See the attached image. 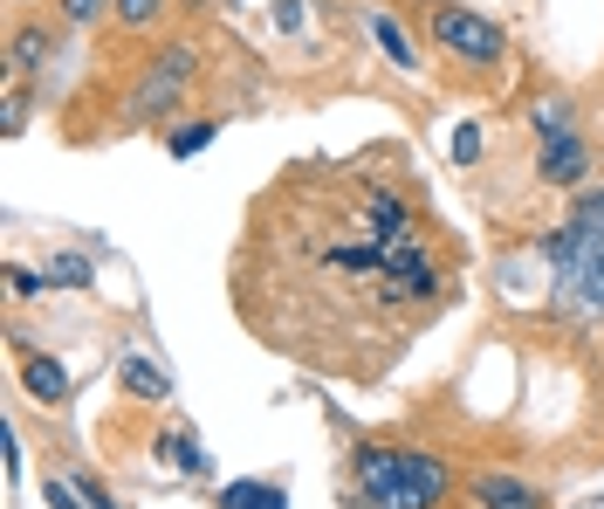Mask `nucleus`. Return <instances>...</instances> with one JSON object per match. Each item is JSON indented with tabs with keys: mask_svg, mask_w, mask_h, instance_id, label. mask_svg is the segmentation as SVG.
I'll return each mask as SVG.
<instances>
[{
	"mask_svg": "<svg viewBox=\"0 0 604 509\" xmlns=\"http://www.w3.org/2000/svg\"><path fill=\"white\" fill-rule=\"evenodd\" d=\"M220 509H288L275 482H227L220 489Z\"/></svg>",
	"mask_w": 604,
	"mask_h": 509,
	"instance_id": "nucleus-12",
	"label": "nucleus"
},
{
	"mask_svg": "<svg viewBox=\"0 0 604 509\" xmlns=\"http://www.w3.org/2000/svg\"><path fill=\"white\" fill-rule=\"evenodd\" d=\"M536 172H543V186H584V172H591L584 138H577V132H549V138H543Z\"/></svg>",
	"mask_w": 604,
	"mask_h": 509,
	"instance_id": "nucleus-6",
	"label": "nucleus"
},
{
	"mask_svg": "<svg viewBox=\"0 0 604 509\" xmlns=\"http://www.w3.org/2000/svg\"><path fill=\"white\" fill-rule=\"evenodd\" d=\"M454 159H460V166L481 159V124H460V132H454Z\"/></svg>",
	"mask_w": 604,
	"mask_h": 509,
	"instance_id": "nucleus-18",
	"label": "nucleus"
},
{
	"mask_svg": "<svg viewBox=\"0 0 604 509\" xmlns=\"http://www.w3.org/2000/svg\"><path fill=\"white\" fill-rule=\"evenodd\" d=\"M372 35H378V48H385V63H391V69H419V56H412L406 29H399L391 14H378V8H372Z\"/></svg>",
	"mask_w": 604,
	"mask_h": 509,
	"instance_id": "nucleus-11",
	"label": "nucleus"
},
{
	"mask_svg": "<svg viewBox=\"0 0 604 509\" xmlns=\"http://www.w3.org/2000/svg\"><path fill=\"white\" fill-rule=\"evenodd\" d=\"M21 378H29V393H35L42 406H62V399H69V372H62L56 359H29V372H21Z\"/></svg>",
	"mask_w": 604,
	"mask_h": 509,
	"instance_id": "nucleus-9",
	"label": "nucleus"
},
{
	"mask_svg": "<svg viewBox=\"0 0 604 509\" xmlns=\"http://www.w3.org/2000/svg\"><path fill=\"white\" fill-rule=\"evenodd\" d=\"M193 69H200V56L186 42H172V48H159V56L145 63V76H138V90H130V117H151V111H172L179 97H186V83H193Z\"/></svg>",
	"mask_w": 604,
	"mask_h": 509,
	"instance_id": "nucleus-5",
	"label": "nucleus"
},
{
	"mask_svg": "<svg viewBox=\"0 0 604 509\" xmlns=\"http://www.w3.org/2000/svg\"><path fill=\"white\" fill-rule=\"evenodd\" d=\"M166 8H172V0H117V21H124L130 35H138V29H151V21H159Z\"/></svg>",
	"mask_w": 604,
	"mask_h": 509,
	"instance_id": "nucleus-13",
	"label": "nucleus"
},
{
	"mask_svg": "<svg viewBox=\"0 0 604 509\" xmlns=\"http://www.w3.org/2000/svg\"><path fill=\"white\" fill-rule=\"evenodd\" d=\"M124 393L130 399H166L172 378H166V365H151V359H124Z\"/></svg>",
	"mask_w": 604,
	"mask_h": 509,
	"instance_id": "nucleus-10",
	"label": "nucleus"
},
{
	"mask_svg": "<svg viewBox=\"0 0 604 509\" xmlns=\"http://www.w3.org/2000/svg\"><path fill=\"white\" fill-rule=\"evenodd\" d=\"M200 145H214V124H186V132H172V159H193Z\"/></svg>",
	"mask_w": 604,
	"mask_h": 509,
	"instance_id": "nucleus-17",
	"label": "nucleus"
},
{
	"mask_svg": "<svg viewBox=\"0 0 604 509\" xmlns=\"http://www.w3.org/2000/svg\"><path fill=\"white\" fill-rule=\"evenodd\" d=\"M529 124H536L543 138H549V132H570V104H563V97H543V104L529 111Z\"/></svg>",
	"mask_w": 604,
	"mask_h": 509,
	"instance_id": "nucleus-15",
	"label": "nucleus"
},
{
	"mask_svg": "<svg viewBox=\"0 0 604 509\" xmlns=\"http://www.w3.org/2000/svg\"><path fill=\"white\" fill-rule=\"evenodd\" d=\"M48 283H56V290H83L90 262H83V255H56V262H48Z\"/></svg>",
	"mask_w": 604,
	"mask_h": 509,
	"instance_id": "nucleus-14",
	"label": "nucleus"
},
{
	"mask_svg": "<svg viewBox=\"0 0 604 509\" xmlns=\"http://www.w3.org/2000/svg\"><path fill=\"white\" fill-rule=\"evenodd\" d=\"M426 29H433V42H440L454 63H494V56H502V29H494L488 14H467V8H454V0H440V8H426Z\"/></svg>",
	"mask_w": 604,
	"mask_h": 509,
	"instance_id": "nucleus-4",
	"label": "nucleus"
},
{
	"mask_svg": "<svg viewBox=\"0 0 604 509\" xmlns=\"http://www.w3.org/2000/svg\"><path fill=\"white\" fill-rule=\"evenodd\" d=\"M42 283H48V275H29V269H8V290H14V296H35Z\"/></svg>",
	"mask_w": 604,
	"mask_h": 509,
	"instance_id": "nucleus-21",
	"label": "nucleus"
},
{
	"mask_svg": "<svg viewBox=\"0 0 604 509\" xmlns=\"http://www.w3.org/2000/svg\"><path fill=\"white\" fill-rule=\"evenodd\" d=\"M172 462L200 475V468H206V454H200V441H193V434H172Z\"/></svg>",
	"mask_w": 604,
	"mask_h": 509,
	"instance_id": "nucleus-19",
	"label": "nucleus"
},
{
	"mask_svg": "<svg viewBox=\"0 0 604 509\" xmlns=\"http://www.w3.org/2000/svg\"><path fill=\"white\" fill-rule=\"evenodd\" d=\"M446 462L412 448H378L364 441L351 454V509H440L446 502Z\"/></svg>",
	"mask_w": 604,
	"mask_h": 509,
	"instance_id": "nucleus-2",
	"label": "nucleus"
},
{
	"mask_svg": "<svg viewBox=\"0 0 604 509\" xmlns=\"http://www.w3.org/2000/svg\"><path fill=\"white\" fill-rule=\"evenodd\" d=\"M570 255H563V290L584 303V310H604V186L591 193H577V207H570Z\"/></svg>",
	"mask_w": 604,
	"mask_h": 509,
	"instance_id": "nucleus-3",
	"label": "nucleus"
},
{
	"mask_svg": "<svg viewBox=\"0 0 604 509\" xmlns=\"http://www.w3.org/2000/svg\"><path fill=\"white\" fill-rule=\"evenodd\" d=\"M42 496H48V509H83V502H76V496H83V489H69V482H48Z\"/></svg>",
	"mask_w": 604,
	"mask_h": 509,
	"instance_id": "nucleus-20",
	"label": "nucleus"
},
{
	"mask_svg": "<svg viewBox=\"0 0 604 509\" xmlns=\"http://www.w3.org/2000/svg\"><path fill=\"white\" fill-rule=\"evenodd\" d=\"M475 509H549L543 489H529V482H515V475H475Z\"/></svg>",
	"mask_w": 604,
	"mask_h": 509,
	"instance_id": "nucleus-7",
	"label": "nucleus"
},
{
	"mask_svg": "<svg viewBox=\"0 0 604 509\" xmlns=\"http://www.w3.org/2000/svg\"><path fill=\"white\" fill-rule=\"evenodd\" d=\"M254 283H269V310H254L261 338L303 351V330H406L440 303L446 269L433 262V241L419 235V214L399 186L372 172H317L261 207Z\"/></svg>",
	"mask_w": 604,
	"mask_h": 509,
	"instance_id": "nucleus-1",
	"label": "nucleus"
},
{
	"mask_svg": "<svg viewBox=\"0 0 604 509\" xmlns=\"http://www.w3.org/2000/svg\"><path fill=\"white\" fill-rule=\"evenodd\" d=\"M48 56H56V35H48V29H35V21H21V29H14V42H8V63H14V76H35V69H48Z\"/></svg>",
	"mask_w": 604,
	"mask_h": 509,
	"instance_id": "nucleus-8",
	"label": "nucleus"
},
{
	"mask_svg": "<svg viewBox=\"0 0 604 509\" xmlns=\"http://www.w3.org/2000/svg\"><path fill=\"white\" fill-rule=\"evenodd\" d=\"M56 8H62L69 29H90V21H96L103 8H117V0H56Z\"/></svg>",
	"mask_w": 604,
	"mask_h": 509,
	"instance_id": "nucleus-16",
	"label": "nucleus"
}]
</instances>
